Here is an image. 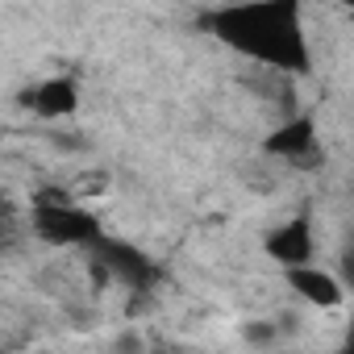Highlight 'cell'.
<instances>
[{"mask_svg":"<svg viewBox=\"0 0 354 354\" xmlns=\"http://www.w3.org/2000/svg\"><path fill=\"white\" fill-rule=\"evenodd\" d=\"M34 234L50 246H96L100 221L84 209L67 205H34Z\"/></svg>","mask_w":354,"mask_h":354,"instance_id":"obj_2","label":"cell"},{"mask_svg":"<svg viewBox=\"0 0 354 354\" xmlns=\"http://www.w3.org/2000/svg\"><path fill=\"white\" fill-rule=\"evenodd\" d=\"M21 104L34 109L42 121H59V117H71L80 109V88H75L71 75H55V80L30 88V92H21Z\"/></svg>","mask_w":354,"mask_h":354,"instance_id":"obj_4","label":"cell"},{"mask_svg":"<svg viewBox=\"0 0 354 354\" xmlns=\"http://www.w3.org/2000/svg\"><path fill=\"white\" fill-rule=\"evenodd\" d=\"M288 288H292L300 300H308L313 308H337V304L346 300L342 279L329 275V271H321V267H313V263H296V267H288Z\"/></svg>","mask_w":354,"mask_h":354,"instance_id":"obj_3","label":"cell"},{"mask_svg":"<svg viewBox=\"0 0 354 354\" xmlns=\"http://www.w3.org/2000/svg\"><path fill=\"white\" fill-rule=\"evenodd\" d=\"M213 30L221 42L238 46L242 55L271 63V67H292L304 71V34L296 17V0H259V5H234L213 17Z\"/></svg>","mask_w":354,"mask_h":354,"instance_id":"obj_1","label":"cell"},{"mask_svg":"<svg viewBox=\"0 0 354 354\" xmlns=\"http://www.w3.org/2000/svg\"><path fill=\"white\" fill-rule=\"evenodd\" d=\"M275 337V325L259 321V325H246V342H271Z\"/></svg>","mask_w":354,"mask_h":354,"instance_id":"obj_8","label":"cell"},{"mask_svg":"<svg viewBox=\"0 0 354 354\" xmlns=\"http://www.w3.org/2000/svg\"><path fill=\"white\" fill-rule=\"evenodd\" d=\"M267 254L275 263H283V267L313 263V221L308 217H292L279 230H271L267 234Z\"/></svg>","mask_w":354,"mask_h":354,"instance_id":"obj_5","label":"cell"},{"mask_svg":"<svg viewBox=\"0 0 354 354\" xmlns=\"http://www.w3.org/2000/svg\"><path fill=\"white\" fill-rule=\"evenodd\" d=\"M313 146H317L313 117H292V121H283L267 138V150L271 154H283V158H304V154H313Z\"/></svg>","mask_w":354,"mask_h":354,"instance_id":"obj_6","label":"cell"},{"mask_svg":"<svg viewBox=\"0 0 354 354\" xmlns=\"http://www.w3.org/2000/svg\"><path fill=\"white\" fill-rule=\"evenodd\" d=\"M100 246H104V242H100ZM104 250H109V254H100V259H104V263H109V267L125 279V283L142 288V283L154 275V263H150L146 254H138L133 246H104Z\"/></svg>","mask_w":354,"mask_h":354,"instance_id":"obj_7","label":"cell"}]
</instances>
